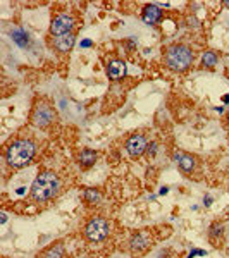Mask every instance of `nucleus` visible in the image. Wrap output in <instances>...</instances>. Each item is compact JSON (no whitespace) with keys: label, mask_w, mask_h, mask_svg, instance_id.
<instances>
[{"label":"nucleus","mask_w":229,"mask_h":258,"mask_svg":"<svg viewBox=\"0 0 229 258\" xmlns=\"http://www.w3.org/2000/svg\"><path fill=\"white\" fill-rule=\"evenodd\" d=\"M61 190V179L54 170H40L30 188V196L36 203H47L54 200Z\"/></svg>","instance_id":"1"},{"label":"nucleus","mask_w":229,"mask_h":258,"mask_svg":"<svg viewBox=\"0 0 229 258\" xmlns=\"http://www.w3.org/2000/svg\"><path fill=\"white\" fill-rule=\"evenodd\" d=\"M36 155V145L30 138H16L5 146L3 157L5 162L12 169H23L26 167Z\"/></svg>","instance_id":"2"},{"label":"nucleus","mask_w":229,"mask_h":258,"mask_svg":"<svg viewBox=\"0 0 229 258\" xmlns=\"http://www.w3.org/2000/svg\"><path fill=\"white\" fill-rule=\"evenodd\" d=\"M164 64L174 72L186 71L193 64V50L185 43L169 45L164 52Z\"/></svg>","instance_id":"3"},{"label":"nucleus","mask_w":229,"mask_h":258,"mask_svg":"<svg viewBox=\"0 0 229 258\" xmlns=\"http://www.w3.org/2000/svg\"><path fill=\"white\" fill-rule=\"evenodd\" d=\"M83 234L90 243H100L103 239H107V236L110 234V224L105 217L102 215H95L85 224Z\"/></svg>","instance_id":"4"},{"label":"nucleus","mask_w":229,"mask_h":258,"mask_svg":"<svg viewBox=\"0 0 229 258\" xmlns=\"http://www.w3.org/2000/svg\"><path fill=\"white\" fill-rule=\"evenodd\" d=\"M55 119H57V114H55L54 107L48 102H45V100H40V102L34 103L33 110H31L30 114V123L33 124L34 128H40V129L48 128Z\"/></svg>","instance_id":"5"},{"label":"nucleus","mask_w":229,"mask_h":258,"mask_svg":"<svg viewBox=\"0 0 229 258\" xmlns=\"http://www.w3.org/2000/svg\"><path fill=\"white\" fill-rule=\"evenodd\" d=\"M147 148L148 141L145 138V134H141V132H133L124 141V150H126V153L131 159H140L143 153H147Z\"/></svg>","instance_id":"6"},{"label":"nucleus","mask_w":229,"mask_h":258,"mask_svg":"<svg viewBox=\"0 0 229 258\" xmlns=\"http://www.w3.org/2000/svg\"><path fill=\"white\" fill-rule=\"evenodd\" d=\"M152 238L148 231H138L130 239V253L133 257H141L150 250Z\"/></svg>","instance_id":"7"},{"label":"nucleus","mask_w":229,"mask_h":258,"mask_svg":"<svg viewBox=\"0 0 229 258\" xmlns=\"http://www.w3.org/2000/svg\"><path fill=\"white\" fill-rule=\"evenodd\" d=\"M72 28H74V17L71 14H59L52 19L50 23V33L54 36H62V34L72 33Z\"/></svg>","instance_id":"8"},{"label":"nucleus","mask_w":229,"mask_h":258,"mask_svg":"<svg viewBox=\"0 0 229 258\" xmlns=\"http://www.w3.org/2000/svg\"><path fill=\"white\" fill-rule=\"evenodd\" d=\"M174 162L178 163L179 170L183 174H192L196 169V157L192 155V153L181 152V150L174 153Z\"/></svg>","instance_id":"9"},{"label":"nucleus","mask_w":229,"mask_h":258,"mask_svg":"<svg viewBox=\"0 0 229 258\" xmlns=\"http://www.w3.org/2000/svg\"><path fill=\"white\" fill-rule=\"evenodd\" d=\"M161 19H162V10L159 5H155V3H147V5L143 7V10H141V21H143L145 24L154 26V24L161 23Z\"/></svg>","instance_id":"10"},{"label":"nucleus","mask_w":229,"mask_h":258,"mask_svg":"<svg viewBox=\"0 0 229 258\" xmlns=\"http://www.w3.org/2000/svg\"><path fill=\"white\" fill-rule=\"evenodd\" d=\"M76 43V36L74 33H67V34H62V36H55L54 38V48L61 54H67L71 52V48L74 47Z\"/></svg>","instance_id":"11"},{"label":"nucleus","mask_w":229,"mask_h":258,"mask_svg":"<svg viewBox=\"0 0 229 258\" xmlns=\"http://www.w3.org/2000/svg\"><path fill=\"white\" fill-rule=\"evenodd\" d=\"M107 76L112 81H121L126 76V62L124 61H112L107 65Z\"/></svg>","instance_id":"12"},{"label":"nucleus","mask_w":229,"mask_h":258,"mask_svg":"<svg viewBox=\"0 0 229 258\" xmlns=\"http://www.w3.org/2000/svg\"><path fill=\"white\" fill-rule=\"evenodd\" d=\"M97 159H98V153H97L95 150L83 148L81 152H79V155H78V163H79V167H81L83 170H86V169H90V167L95 165Z\"/></svg>","instance_id":"13"},{"label":"nucleus","mask_w":229,"mask_h":258,"mask_svg":"<svg viewBox=\"0 0 229 258\" xmlns=\"http://www.w3.org/2000/svg\"><path fill=\"white\" fill-rule=\"evenodd\" d=\"M64 252H65L64 243L57 241V243H54V245L48 246L47 250H43L38 258H64Z\"/></svg>","instance_id":"14"},{"label":"nucleus","mask_w":229,"mask_h":258,"mask_svg":"<svg viewBox=\"0 0 229 258\" xmlns=\"http://www.w3.org/2000/svg\"><path fill=\"white\" fill-rule=\"evenodd\" d=\"M209 239L212 243H219V239H223V236H224V224L223 222H212L210 224V227H209Z\"/></svg>","instance_id":"15"},{"label":"nucleus","mask_w":229,"mask_h":258,"mask_svg":"<svg viewBox=\"0 0 229 258\" xmlns=\"http://www.w3.org/2000/svg\"><path fill=\"white\" fill-rule=\"evenodd\" d=\"M83 200L88 205H98L102 201V193L97 188H86L85 193H83Z\"/></svg>","instance_id":"16"},{"label":"nucleus","mask_w":229,"mask_h":258,"mask_svg":"<svg viewBox=\"0 0 229 258\" xmlns=\"http://www.w3.org/2000/svg\"><path fill=\"white\" fill-rule=\"evenodd\" d=\"M217 61H219V57H217V54L214 50H207L205 54L202 55V65L203 67H216L217 65Z\"/></svg>","instance_id":"17"},{"label":"nucleus","mask_w":229,"mask_h":258,"mask_svg":"<svg viewBox=\"0 0 229 258\" xmlns=\"http://www.w3.org/2000/svg\"><path fill=\"white\" fill-rule=\"evenodd\" d=\"M26 40H28V34H24L21 30H16V31H14V41H16V43H19L21 47H24V45L28 43Z\"/></svg>","instance_id":"18"},{"label":"nucleus","mask_w":229,"mask_h":258,"mask_svg":"<svg viewBox=\"0 0 229 258\" xmlns=\"http://www.w3.org/2000/svg\"><path fill=\"white\" fill-rule=\"evenodd\" d=\"M157 150H159V143L157 141H150V143H148V148H147L148 157H152V159H154V157L157 155Z\"/></svg>","instance_id":"19"},{"label":"nucleus","mask_w":229,"mask_h":258,"mask_svg":"<svg viewBox=\"0 0 229 258\" xmlns=\"http://www.w3.org/2000/svg\"><path fill=\"white\" fill-rule=\"evenodd\" d=\"M203 201H205V205H207V207H209V205H210V201H212V198H210V196H207V198H203Z\"/></svg>","instance_id":"20"},{"label":"nucleus","mask_w":229,"mask_h":258,"mask_svg":"<svg viewBox=\"0 0 229 258\" xmlns=\"http://www.w3.org/2000/svg\"><path fill=\"white\" fill-rule=\"evenodd\" d=\"M5 222H7V215L2 214V224H5Z\"/></svg>","instance_id":"21"},{"label":"nucleus","mask_w":229,"mask_h":258,"mask_svg":"<svg viewBox=\"0 0 229 258\" xmlns=\"http://www.w3.org/2000/svg\"><path fill=\"white\" fill-rule=\"evenodd\" d=\"M223 100H224V103H229V95H226V97H224Z\"/></svg>","instance_id":"22"},{"label":"nucleus","mask_w":229,"mask_h":258,"mask_svg":"<svg viewBox=\"0 0 229 258\" xmlns=\"http://www.w3.org/2000/svg\"><path fill=\"white\" fill-rule=\"evenodd\" d=\"M223 5H224V7H229V0H224Z\"/></svg>","instance_id":"23"},{"label":"nucleus","mask_w":229,"mask_h":258,"mask_svg":"<svg viewBox=\"0 0 229 258\" xmlns=\"http://www.w3.org/2000/svg\"><path fill=\"white\" fill-rule=\"evenodd\" d=\"M226 117H228V123H229V110H228V114H226Z\"/></svg>","instance_id":"24"},{"label":"nucleus","mask_w":229,"mask_h":258,"mask_svg":"<svg viewBox=\"0 0 229 258\" xmlns=\"http://www.w3.org/2000/svg\"><path fill=\"white\" fill-rule=\"evenodd\" d=\"M228 221H229V214H228Z\"/></svg>","instance_id":"25"}]
</instances>
